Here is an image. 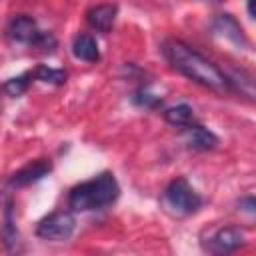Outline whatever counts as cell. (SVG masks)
<instances>
[{"instance_id":"6da1fadb","label":"cell","mask_w":256,"mask_h":256,"mask_svg":"<svg viewBox=\"0 0 256 256\" xmlns=\"http://www.w3.org/2000/svg\"><path fill=\"white\" fill-rule=\"evenodd\" d=\"M162 54L174 70H178L192 82H196L208 90L220 92V94L232 92L230 78L214 62L204 58L200 52H196L182 40H166L162 44Z\"/></svg>"},{"instance_id":"7a4b0ae2","label":"cell","mask_w":256,"mask_h":256,"mask_svg":"<svg viewBox=\"0 0 256 256\" xmlns=\"http://www.w3.org/2000/svg\"><path fill=\"white\" fill-rule=\"evenodd\" d=\"M120 194V186L110 172H102L92 180H86L72 188L68 204L74 212H88V210H100L104 206H110Z\"/></svg>"},{"instance_id":"3957f363","label":"cell","mask_w":256,"mask_h":256,"mask_svg":"<svg viewBox=\"0 0 256 256\" xmlns=\"http://www.w3.org/2000/svg\"><path fill=\"white\" fill-rule=\"evenodd\" d=\"M164 206L174 216H190L202 206V198L186 178H176L164 190Z\"/></svg>"},{"instance_id":"277c9868","label":"cell","mask_w":256,"mask_h":256,"mask_svg":"<svg viewBox=\"0 0 256 256\" xmlns=\"http://www.w3.org/2000/svg\"><path fill=\"white\" fill-rule=\"evenodd\" d=\"M74 226H76V220L70 212H52L38 222L36 234L44 240L60 242V240H68L72 236Z\"/></svg>"},{"instance_id":"5b68a950","label":"cell","mask_w":256,"mask_h":256,"mask_svg":"<svg viewBox=\"0 0 256 256\" xmlns=\"http://www.w3.org/2000/svg\"><path fill=\"white\" fill-rule=\"evenodd\" d=\"M244 242H246V236H244L242 228L224 226L214 232V236L208 242V250L214 254H230V252L238 250L240 246H244Z\"/></svg>"},{"instance_id":"8992f818","label":"cell","mask_w":256,"mask_h":256,"mask_svg":"<svg viewBox=\"0 0 256 256\" xmlns=\"http://www.w3.org/2000/svg\"><path fill=\"white\" fill-rule=\"evenodd\" d=\"M50 170H52V164H50L46 158H38V160L26 164L24 168H20L18 172H14L12 178H10V186H12V188L30 186V184L42 180Z\"/></svg>"},{"instance_id":"52a82bcc","label":"cell","mask_w":256,"mask_h":256,"mask_svg":"<svg viewBox=\"0 0 256 256\" xmlns=\"http://www.w3.org/2000/svg\"><path fill=\"white\" fill-rule=\"evenodd\" d=\"M8 32H10L12 40L22 42V44H30V46L34 44V40L40 34L36 22L30 16H16V18H12L10 26H8Z\"/></svg>"},{"instance_id":"ba28073f","label":"cell","mask_w":256,"mask_h":256,"mask_svg":"<svg viewBox=\"0 0 256 256\" xmlns=\"http://www.w3.org/2000/svg\"><path fill=\"white\" fill-rule=\"evenodd\" d=\"M184 142L192 150H212V148H216L218 138L204 126L188 124V126H184Z\"/></svg>"},{"instance_id":"9c48e42d","label":"cell","mask_w":256,"mask_h":256,"mask_svg":"<svg viewBox=\"0 0 256 256\" xmlns=\"http://www.w3.org/2000/svg\"><path fill=\"white\" fill-rule=\"evenodd\" d=\"M116 12H118V8L114 4H98V6H94V8L88 10L86 20H88V24L94 30H98V32H110V28H112V24L116 20Z\"/></svg>"},{"instance_id":"30bf717a","label":"cell","mask_w":256,"mask_h":256,"mask_svg":"<svg viewBox=\"0 0 256 256\" xmlns=\"http://www.w3.org/2000/svg\"><path fill=\"white\" fill-rule=\"evenodd\" d=\"M214 32H218V34H222L226 40H230V42H234V44H246V38H244V34H242V28H240V24L236 22V18H232L230 14H220V16H216V20H214Z\"/></svg>"},{"instance_id":"8fae6325","label":"cell","mask_w":256,"mask_h":256,"mask_svg":"<svg viewBox=\"0 0 256 256\" xmlns=\"http://www.w3.org/2000/svg\"><path fill=\"white\" fill-rule=\"evenodd\" d=\"M72 54H74L78 60H84V62H98V60H100L98 42H96L90 34H78V36L74 38Z\"/></svg>"},{"instance_id":"7c38bea8","label":"cell","mask_w":256,"mask_h":256,"mask_svg":"<svg viewBox=\"0 0 256 256\" xmlns=\"http://www.w3.org/2000/svg\"><path fill=\"white\" fill-rule=\"evenodd\" d=\"M164 120L172 126H178V128H184L188 124H192L194 120V110L188 106V104H178V106H172L164 112Z\"/></svg>"},{"instance_id":"4fadbf2b","label":"cell","mask_w":256,"mask_h":256,"mask_svg":"<svg viewBox=\"0 0 256 256\" xmlns=\"http://www.w3.org/2000/svg\"><path fill=\"white\" fill-rule=\"evenodd\" d=\"M32 78H36V80H40V82H46V84H56V86H60V84L66 82V72H64V70H58V68H50V66L40 64V66H36V68L32 70Z\"/></svg>"},{"instance_id":"5bb4252c","label":"cell","mask_w":256,"mask_h":256,"mask_svg":"<svg viewBox=\"0 0 256 256\" xmlns=\"http://www.w3.org/2000/svg\"><path fill=\"white\" fill-rule=\"evenodd\" d=\"M30 82H32V70L30 72H24V74H20V76H16V78H10V80H6L4 82V92L8 94V96H20V94H24L26 90H28V86H30Z\"/></svg>"},{"instance_id":"9a60e30c","label":"cell","mask_w":256,"mask_h":256,"mask_svg":"<svg viewBox=\"0 0 256 256\" xmlns=\"http://www.w3.org/2000/svg\"><path fill=\"white\" fill-rule=\"evenodd\" d=\"M32 46H36V48H40V50H44V52H50V50L56 48V38H54L52 34L40 30V34H38V38L34 40Z\"/></svg>"},{"instance_id":"2e32d148","label":"cell","mask_w":256,"mask_h":256,"mask_svg":"<svg viewBox=\"0 0 256 256\" xmlns=\"http://www.w3.org/2000/svg\"><path fill=\"white\" fill-rule=\"evenodd\" d=\"M140 106H148V108H152V106H158L160 102H162V98L160 96H154V94H150L146 88H142L138 94H136V98H134Z\"/></svg>"},{"instance_id":"e0dca14e","label":"cell","mask_w":256,"mask_h":256,"mask_svg":"<svg viewBox=\"0 0 256 256\" xmlns=\"http://www.w3.org/2000/svg\"><path fill=\"white\" fill-rule=\"evenodd\" d=\"M248 14L254 16V0H248Z\"/></svg>"}]
</instances>
